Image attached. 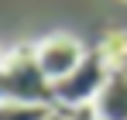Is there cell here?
<instances>
[{
  "label": "cell",
  "instance_id": "obj_1",
  "mask_svg": "<svg viewBox=\"0 0 127 120\" xmlns=\"http://www.w3.org/2000/svg\"><path fill=\"white\" fill-rule=\"evenodd\" d=\"M0 89H3V103L55 106V82L41 72V65H38V59H34V45L10 48V52L3 55Z\"/></svg>",
  "mask_w": 127,
  "mask_h": 120
},
{
  "label": "cell",
  "instance_id": "obj_2",
  "mask_svg": "<svg viewBox=\"0 0 127 120\" xmlns=\"http://www.w3.org/2000/svg\"><path fill=\"white\" fill-rule=\"evenodd\" d=\"M106 79H110V65L103 62V55L100 52H86L83 65L72 76H65L62 82H55V110H76V106L96 103Z\"/></svg>",
  "mask_w": 127,
  "mask_h": 120
},
{
  "label": "cell",
  "instance_id": "obj_3",
  "mask_svg": "<svg viewBox=\"0 0 127 120\" xmlns=\"http://www.w3.org/2000/svg\"><path fill=\"white\" fill-rule=\"evenodd\" d=\"M34 59H38L41 72L52 82H62L65 76H72V72L83 65L86 48L76 38H69V34H55V38H45V41L34 45Z\"/></svg>",
  "mask_w": 127,
  "mask_h": 120
},
{
  "label": "cell",
  "instance_id": "obj_4",
  "mask_svg": "<svg viewBox=\"0 0 127 120\" xmlns=\"http://www.w3.org/2000/svg\"><path fill=\"white\" fill-rule=\"evenodd\" d=\"M93 106L100 120H127V72H110L103 93L96 96Z\"/></svg>",
  "mask_w": 127,
  "mask_h": 120
},
{
  "label": "cell",
  "instance_id": "obj_5",
  "mask_svg": "<svg viewBox=\"0 0 127 120\" xmlns=\"http://www.w3.org/2000/svg\"><path fill=\"white\" fill-rule=\"evenodd\" d=\"M96 52L103 55V62L110 65V72H124V65H127V31H120V28L106 31Z\"/></svg>",
  "mask_w": 127,
  "mask_h": 120
},
{
  "label": "cell",
  "instance_id": "obj_6",
  "mask_svg": "<svg viewBox=\"0 0 127 120\" xmlns=\"http://www.w3.org/2000/svg\"><path fill=\"white\" fill-rule=\"evenodd\" d=\"M55 106H38V103H3L0 120H52Z\"/></svg>",
  "mask_w": 127,
  "mask_h": 120
},
{
  "label": "cell",
  "instance_id": "obj_7",
  "mask_svg": "<svg viewBox=\"0 0 127 120\" xmlns=\"http://www.w3.org/2000/svg\"><path fill=\"white\" fill-rule=\"evenodd\" d=\"M62 113H65V120H100L93 103L89 106H76V110H62Z\"/></svg>",
  "mask_w": 127,
  "mask_h": 120
},
{
  "label": "cell",
  "instance_id": "obj_8",
  "mask_svg": "<svg viewBox=\"0 0 127 120\" xmlns=\"http://www.w3.org/2000/svg\"><path fill=\"white\" fill-rule=\"evenodd\" d=\"M52 120H65V113H62V110H55V113H52Z\"/></svg>",
  "mask_w": 127,
  "mask_h": 120
}]
</instances>
